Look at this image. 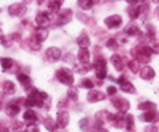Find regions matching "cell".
Instances as JSON below:
<instances>
[{
  "mask_svg": "<svg viewBox=\"0 0 159 132\" xmlns=\"http://www.w3.org/2000/svg\"><path fill=\"white\" fill-rule=\"evenodd\" d=\"M56 77H58V80L62 82V84L65 85H73V82H74V77H73V73L69 69H59L58 72H56Z\"/></svg>",
  "mask_w": 159,
  "mask_h": 132,
  "instance_id": "obj_1",
  "label": "cell"
},
{
  "mask_svg": "<svg viewBox=\"0 0 159 132\" xmlns=\"http://www.w3.org/2000/svg\"><path fill=\"white\" fill-rule=\"evenodd\" d=\"M134 52H136V57H137L139 62H148L151 58L152 50L150 47H145V45H139Z\"/></svg>",
  "mask_w": 159,
  "mask_h": 132,
  "instance_id": "obj_2",
  "label": "cell"
},
{
  "mask_svg": "<svg viewBox=\"0 0 159 132\" xmlns=\"http://www.w3.org/2000/svg\"><path fill=\"white\" fill-rule=\"evenodd\" d=\"M95 72H96V77L103 80L106 78V59L103 57H98L95 62Z\"/></svg>",
  "mask_w": 159,
  "mask_h": 132,
  "instance_id": "obj_3",
  "label": "cell"
},
{
  "mask_svg": "<svg viewBox=\"0 0 159 132\" xmlns=\"http://www.w3.org/2000/svg\"><path fill=\"white\" fill-rule=\"evenodd\" d=\"M71 16H73L71 10H63V11H59L58 16H56V25L62 26V25L67 24V22H70Z\"/></svg>",
  "mask_w": 159,
  "mask_h": 132,
  "instance_id": "obj_4",
  "label": "cell"
},
{
  "mask_svg": "<svg viewBox=\"0 0 159 132\" xmlns=\"http://www.w3.org/2000/svg\"><path fill=\"white\" fill-rule=\"evenodd\" d=\"M104 24H106V26H107V28L115 29V28H118V26H121L122 18H121V15H118V14L110 15V16H107V18L104 19Z\"/></svg>",
  "mask_w": 159,
  "mask_h": 132,
  "instance_id": "obj_5",
  "label": "cell"
},
{
  "mask_svg": "<svg viewBox=\"0 0 159 132\" xmlns=\"http://www.w3.org/2000/svg\"><path fill=\"white\" fill-rule=\"evenodd\" d=\"M62 57V51L58 47H51L45 51V58L49 62H56L58 59H61Z\"/></svg>",
  "mask_w": 159,
  "mask_h": 132,
  "instance_id": "obj_6",
  "label": "cell"
},
{
  "mask_svg": "<svg viewBox=\"0 0 159 132\" xmlns=\"http://www.w3.org/2000/svg\"><path fill=\"white\" fill-rule=\"evenodd\" d=\"M26 12V7L21 3H14L8 7V14L14 16H22Z\"/></svg>",
  "mask_w": 159,
  "mask_h": 132,
  "instance_id": "obj_7",
  "label": "cell"
},
{
  "mask_svg": "<svg viewBox=\"0 0 159 132\" xmlns=\"http://www.w3.org/2000/svg\"><path fill=\"white\" fill-rule=\"evenodd\" d=\"M111 101H112V105H114L121 113H125L126 110H129V102L126 101V99H122L119 97H114Z\"/></svg>",
  "mask_w": 159,
  "mask_h": 132,
  "instance_id": "obj_8",
  "label": "cell"
},
{
  "mask_svg": "<svg viewBox=\"0 0 159 132\" xmlns=\"http://www.w3.org/2000/svg\"><path fill=\"white\" fill-rule=\"evenodd\" d=\"M69 120H70V117H69V113L65 110L59 111L58 114H56V124H58L59 128H66L69 125Z\"/></svg>",
  "mask_w": 159,
  "mask_h": 132,
  "instance_id": "obj_9",
  "label": "cell"
},
{
  "mask_svg": "<svg viewBox=\"0 0 159 132\" xmlns=\"http://www.w3.org/2000/svg\"><path fill=\"white\" fill-rule=\"evenodd\" d=\"M118 82L121 84V90L124 91V92H128V94H134V87H133V84L132 82H129L126 78L122 76V77H119L118 78Z\"/></svg>",
  "mask_w": 159,
  "mask_h": 132,
  "instance_id": "obj_10",
  "label": "cell"
},
{
  "mask_svg": "<svg viewBox=\"0 0 159 132\" xmlns=\"http://www.w3.org/2000/svg\"><path fill=\"white\" fill-rule=\"evenodd\" d=\"M108 117H110V120H111V124L114 125L115 128H122L125 125V118H124V116H122L121 113L119 114H108Z\"/></svg>",
  "mask_w": 159,
  "mask_h": 132,
  "instance_id": "obj_11",
  "label": "cell"
},
{
  "mask_svg": "<svg viewBox=\"0 0 159 132\" xmlns=\"http://www.w3.org/2000/svg\"><path fill=\"white\" fill-rule=\"evenodd\" d=\"M104 99V94L98 90H91L88 94V101L95 103V102H99V101H103Z\"/></svg>",
  "mask_w": 159,
  "mask_h": 132,
  "instance_id": "obj_12",
  "label": "cell"
},
{
  "mask_svg": "<svg viewBox=\"0 0 159 132\" xmlns=\"http://www.w3.org/2000/svg\"><path fill=\"white\" fill-rule=\"evenodd\" d=\"M49 21H51V16H49V14L48 12H45V11L39 12L37 16H36V22H37L39 26H45Z\"/></svg>",
  "mask_w": 159,
  "mask_h": 132,
  "instance_id": "obj_13",
  "label": "cell"
},
{
  "mask_svg": "<svg viewBox=\"0 0 159 132\" xmlns=\"http://www.w3.org/2000/svg\"><path fill=\"white\" fill-rule=\"evenodd\" d=\"M33 36H34L37 40H40L43 43L45 39L48 37V31L44 28V26H39V28L36 29V32H34V35H33Z\"/></svg>",
  "mask_w": 159,
  "mask_h": 132,
  "instance_id": "obj_14",
  "label": "cell"
},
{
  "mask_svg": "<svg viewBox=\"0 0 159 132\" xmlns=\"http://www.w3.org/2000/svg\"><path fill=\"white\" fill-rule=\"evenodd\" d=\"M19 111V105H18V101L16 102H11L7 107H6V114L10 116V117H14V116L18 114Z\"/></svg>",
  "mask_w": 159,
  "mask_h": 132,
  "instance_id": "obj_15",
  "label": "cell"
},
{
  "mask_svg": "<svg viewBox=\"0 0 159 132\" xmlns=\"http://www.w3.org/2000/svg\"><path fill=\"white\" fill-rule=\"evenodd\" d=\"M140 76L144 78V80H151V78L155 77V72L152 68H150V66H144V68L140 70Z\"/></svg>",
  "mask_w": 159,
  "mask_h": 132,
  "instance_id": "obj_16",
  "label": "cell"
},
{
  "mask_svg": "<svg viewBox=\"0 0 159 132\" xmlns=\"http://www.w3.org/2000/svg\"><path fill=\"white\" fill-rule=\"evenodd\" d=\"M140 12H141V7H139L136 4H130V7L128 8V14L130 16V19H136L140 15Z\"/></svg>",
  "mask_w": 159,
  "mask_h": 132,
  "instance_id": "obj_17",
  "label": "cell"
},
{
  "mask_svg": "<svg viewBox=\"0 0 159 132\" xmlns=\"http://www.w3.org/2000/svg\"><path fill=\"white\" fill-rule=\"evenodd\" d=\"M77 58L80 62H84V64H88L89 62V51L87 48H80L78 54H77Z\"/></svg>",
  "mask_w": 159,
  "mask_h": 132,
  "instance_id": "obj_18",
  "label": "cell"
},
{
  "mask_svg": "<svg viewBox=\"0 0 159 132\" xmlns=\"http://www.w3.org/2000/svg\"><path fill=\"white\" fill-rule=\"evenodd\" d=\"M28 45L30 50H33V51H39V50L41 48V41L37 40L34 36H32V37L28 40Z\"/></svg>",
  "mask_w": 159,
  "mask_h": 132,
  "instance_id": "obj_19",
  "label": "cell"
},
{
  "mask_svg": "<svg viewBox=\"0 0 159 132\" xmlns=\"http://www.w3.org/2000/svg\"><path fill=\"white\" fill-rule=\"evenodd\" d=\"M111 62H112V66H114L118 72H121L122 69H124V62H122V58L119 57V55H112Z\"/></svg>",
  "mask_w": 159,
  "mask_h": 132,
  "instance_id": "obj_20",
  "label": "cell"
},
{
  "mask_svg": "<svg viewBox=\"0 0 159 132\" xmlns=\"http://www.w3.org/2000/svg\"><path fill=\"white\" fill-rule=\"evenodd\" d=\"M77 43H78V45L81 48H87L89 45V37H88L87 33H81V35H80V37L77 39Z\"/></svg>",
  "mask_w": 159,
  "mask_h": 132,
  "instance_id": "obj_21",
  "label": "cell"
},
{
  "mask_svg": "<svg viewBox=\"0 0 159 132\" xmlns=\"http://www.w3.org/2000/svg\"><path fill=\"white\" fill-rule=\"evenodd\" d=\"M157 118H158V114H157V111L155 110H148V111H145V113L143 114V120L148 121V123H154Z\"/></svg>",
  "mask_w": 159,
  "mask_h": 132,
  "instance_id": "obj_22",
  "label": "cell"
},
{
  "mask_svg": "<svg viewBox=\"0 0 159 132\" xmlns=\"http://www.w3.org/2000/svg\"><path fill=\"white\" fill-rule=\"evenodd\" d=\"M3 91L6 92V94L11 95L15 92V84L12 81H4L3 82Z\"/></svg>",
  "mask_w": 159,
  "mask_h": 132,
  "instance_id": "obj_23",
  "label": "cell"
},
{
  "mask_svg": "<svg viewBox=\"0 0 159 132\" xmlns=\"http://www.w3.org/2000/svg\"><path fill=\"white\" fill-rule=\"evenodd\" d=\"M44 125H45V128H47L48 131H51V132H54V131L56 130V127H58V124H56V121H54L51 117H47V118H45Z\"/></svg>",
  "mask_w": 159,
  "mask_h": 132,
  "instance_id": "obj_24",
  "label": "cell"
},
{
  "mask_svg": "<svg viewBox=\"0 0 159 132\" xmlns=\"http://www.w3.org/2000/svg\"><path fill=\"white\" fill-rule=\"evenodd\" d=\"M0 64H2V68L4 70H8V69H11L14 66V61L11 58H2L0 59Z\"/></svg>",
  "mask_w": 159,
  "mask_h": 132,
  "instance_id": "obj_25",
  "label": "cell"
},
{
  "mask_svg": "<svg viewBox=\"0 0 159 132\" xmlns=\"http://www.w3.org/2000/svg\"><path fill=\"white\" fill-rule=\"evenodd\" d=\"M93 4H95L93 0H78V6L82 10H91Z\"/></svg>",
  "mask_w": 159,
  "mask_h": 132,
  "instance_id": "obj_26",
  "label": "cell"
},
{
  "mask_svg": "<svg viewBox=\"0 0 159 132\" xmlns=\"http://www.w3.org/2000/svg\"><path fill=\"white\" fill-rule=\"evenodd\" d=\"M24 120L25 121H36L37 120V116H36V113L33 110H30V109H29V110H26L25 111V114H24Z\"/></svg>",
  "mask_w": 159,
  "mask_h": 132,
  "instance_id": "obj_27",
  "label": "cell"
},
{
  "mask_svg": "<svg viewBox=\"0 0 159 132\" xmlns=\"http://www.w3.org/2000/svg\"><path fill=\"white\" fill-rule=\"evenodd\" d=\"M18 80H19V82H21L22 85H25V87L30 85V78H29V76H28V74L19 73V74H18Z\"/></svg>",
  "mask_w": 159,
  "mask_h": 132,
  "instance_id": "obj_28",
  "label": "cell"
},
{
  "mask_svg": "<svg viewBox=\"0 0 159 132\" xmlns=\"http://www.w3.org/2000/svg\"><path fill=\"white\" fill-rule=\"evenodd\" d=\"M139 109L143 111H148V110H155V105L151 103V102H144V103L139 105Z\"/></svg>",
  "mask_w": 159,
  "mask_h": 132,
  "instance_id": "obj_29",
  "label": "cell"
},
{
  "mask_svg": "<svg viewBox=\"0 0 159 132\" xmlns=\"http://www.w3.org/2000/svg\"><path fill=\"white\" fill-rule=\"evenodd\" d=\"M129 69H130L133 73H139V72H140V62L139 61H130L129 62Z\"/></svg>",
  "mask_w": 159,
  "mask_h": 132,
  "instance_id": "obj_30",
  "label": "cell"
},
{
  "mask_svg": "<svg viewBox=\"0 0 159 132\" xmlns=\"http://www.w3.org/2000/svg\"><path fill=\"white\" fill-rule=\"evenodd\" d=\"M125 127H126L128 131H133V116L128 114L126 118H125Z\"/></svg>",
  "mask_w": 159,
  "mask_h": 132,
  "instance_id": "obj_31",
  "label": "cell"
},
{
  "mask_svg": "<svg viewBox=\"0 0 159 132\" xmlns=\"http://www.w3.org/2000/svg\"><path fill=\"white\" fill-rule=\"evenodd\" d=\"M67 97H69V99H71V101H77V98H78L77 90H75V88H69V91H67Z\"/></svg>",
  "mask_w": 159,
  "mask_h": 132,
  "instance_id": "obj_32",
  "label": "cell"
},
{
  "mask_svg": "<svg viewBox=\"0 0 159 132\" xmlns=\"http://www.w3.org/2000/svg\"><path fill=\"white\" fill-rule=\"evenodd\" d=\"M126 33L129 36H137V35H140V31H139L137 26H130V28L126 31Z\"/></svg>",
  "mask_w": 159,
  "mask_h": 132,
  "instance_id": "obj_33",
  "label": "cell"
},
{
  "mask_svg": "<svg viewBox=\"0 0 159 132\" xmlns=\"http://www.w3.org/2000/svg\"><path fill=\"white\" fill-rule=\"evenodd\" d=\"M26 132H40V130H39V127L36 124H29L28 127H26Z\"/></svg>",
  "mask_w": 159,
  "mask_h": 132,
  "instance_id": "obj_34",
  "label": "cell"
},
{
  "mask_svg": "<svg viewBox=\"0 0 159 132\" xmlns=\"http://www.w3.org/2000/svg\"><path fill=\"white\" fill-rule=\"evenodd\" d=\"M107 47L108 48H112V50H115V48H118V43L115 39H110V40L107 41Z\"/></svg>",
  "mask_w": 159,
  "mask_h": 132,
  "instance_id": "obj_35",
  "label": "cell"
},
{
  "mask_svg": "<svg viewBox=\"0 0 159 132\" xmlns=\"http://www.w3.org/2000/svg\"><path fill=\"white\" fill-rule=\"evenodd\" d=\"M88 124H89L88 118H82V120H81V121H80V128H81V130H87Z\"/></svg>",
  "mask_w": 159,
  "mask_h": 132,
  "instance_id": "obj_36",
  "label": "cell"
},
{
  "mask_svg": "<svg viewBox=\"0 0 159 132\" xmlns=\"http://www.w3.org/2000/svg\"><path fill=\"white\" fill-rule=\"evenodd\" d=\"M151 50L152 52H157V54H159V41H154L151 44Z\"/></svg>",
  "mask_w": 159,
  "mask_h": 132,
  "instance_id": "obj_37",
  "label": "cell"
},
{
  "mask_svg": "<svg viewBox=\"0 0 159 132\" xmlns=\"http://www.w3.org/2000/svg\"><path fill=\"white\" fill-rule=\"evenodd\" d=\"M82 85H84L85 88H93V82L91 80H84L82 81Z\"/></svg>",
  "mask_w": 159,
  "mask_h": 132,
  "instance_id": "obj_38",
  "label": "cell"
},
{
  "mask_svg": "<svg viewBox=\"0 0 159 132\" xmlns=\"http://www.w3.org/2000/svg\"><path fill=\"white\" fill-rule=\"evenodd\" d=\"M107 94H108V95H115V94H117V88H115L114 85L108 87V88H107Z\"/></svg>",
  "mask_w": 159,
  "mask_h": 132,
  "instance_id": "obj_39",
  "label": "cell"
},
{
  "mask_svg": "<svg viewBox=\"0 0 159 132\" xmlns=\"http://www.w3.org/2000/svg\"><path fill=\"white\" fill-rule=\"evenodd\" d=\"M145 132H158V128L154 127V125H150V127L145 128Z\"/></svg>",
  "mask_w": 159,
  "mask_h": 132,
  "instance_id": "obj_40",
  "label": "cell"
},
{
  "mask_svg": "<svg viewBox=\"0 0 159 132\" xmlns=\"http://www.w3.org/2000/svg\"><path fill=\"white\" fill-rule=\"evenodd\" d=\"M129 4H137V3H144L145 0H126Z\"/></svg>",
  "mask_w": 159,
  "mask_h": 132,
  "instance_id": "obj_41",
  "label": "cell"
},
{
  "mask_svg": "<svg viewBox=\"0 0 159 132\" xmlns=\"http://www.w3.org/2000/svg\"><path fill=\"white\" fill-rule=\"evenodd\" d=\"M0 132H8V130H7V128H6L2 123H0Z\"/></svg>",
  "mask_w": 159,
  "mask_h": 132,
  "instance_id": "obj_42",
  "label": "cell"
},
{
  "mask_svg": "<svg viewBox=\"0 0 159 132\" xmlns=\"http://www.w3.org/2000/svg\"><path fill=\"white\" fill-rule=\"evenodd\" d=\"M3 39H4V35H3V32H2V31H0V43H2V41H3Z\"/></svg>",
  "mask_w": 159,
  "mask_h": 132,
  "instance_id": "obj_43",
  "label": "cell"
},
{
  "mask_svg": "<svg viewBox=\"0 0 159 132\" xmlns=\"http://www.w3.org/2000/svg\"><path fill=\"white\" fill-rule=\"evenodd\" d=\"M2 106H3V103H2V99H0V110H2Z\"/></svg>",
  "mask_w": 159,
  "mask_h": 132,
  "instance_id": "obj_44",
  "label": "cell"
},
{
  "mask_svg": "<svg viewBox=\"0 0 159 132\" xmlns=\"http://www.w3.org/2000/svg\"><path fill=\"white\" fill-rule=\"evenodd\" d=\"M152 2H154V3H159V0H152Z\"/></svg>",
  "mask_w": 159,
  "mask_h": 132,
  "instance_id": "obj_45",
  "label": "cell"
},
{
  "mask_svg": "<svg viewBox=\"0 0 159 132\" xmlns=\"http://www.w3.org/2000/svg\"><path fill=\"white\" fill-rule=\"evenodd\" d=\"M21 132H26V131H21Z\"/></svg>",
  "mask_w": 159,
  "mask_h": 132,
  "instance_id": "obj_46",
  "label": "cell"
}]
</instances>
